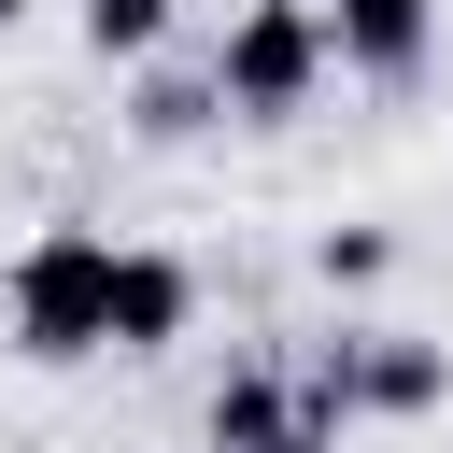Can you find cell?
<instances>
[{"instance_id": "7", "label": "cell", "mask_w": 453, "mask_h": 453, "mask_svg": "<svg viewBox=\"0 0 453 453\" xmlns=\"http://www.w3.org/2000/svg\"><path fill=\"white\" fill-rule=\"evenodd\" d=\"M212 113H226V85H212V71H156L127 127H142V142H184V127H212Z\"/></svg>"}, {"instance_id": "11", "label": "cell", "mask_w": 453, "mask_h": 453, "mask_svg": "<svg viewBox=\"0 0 453 453\" xmlns=\"http://www.w3.org/2000/svg\"><path fill=\"white\" fill-rule=\"evenodd\" d=\"M14 14H28V0H0V28H14Z\"/></svg>"}, {"instance_id": "10", "label": "cell", "mask_w": 453, "mask_h": 453, "mask_svg": "<svg viewBox=\"0 0 453 453\" xmlns=\"http://www.w3.org/2000/svg\"><path fill=\"white\" fill-rule=\"evenodd\" d=\"M269 453H340V425H311V411H297V425H283Z\"/></svg>"}, {"instance_id": "5", "label": "cell", "mask_w": 453, "mask_h": 453, "mask_svg": "<svg viewBox=\"0 0 453 453\" xmlns=\"http://www.w3.org/2000/svg\"><path fill=\"white\" fill-rule=\"evenodd\" d=\"M439 354L425 340H354V411H439Z\"/></svg>"}, {"instance_id": "2", "label": "cell", "mask_w": 453, "mask_h": 453, "mask_svg": "<svg viewBox=\"0 0 453 453\" xmlns=\"http://www.w3.org/2000/svg\"><path fill=\"white\" fill-rule=\"evenodd\" d=\"M326 57H340V42H326V14H311V0H255V14L226 28L212 85H226V113H241V127H283V113L326 85Z\"/></svg>"}, {"instance_id": "4", "label": "cell", "mask_w": 453, "mask_h": 453, "mask_svg": "<svg viewBox=\"0 0 453 453\" xmlns=\"http://www.w3.org/2000/svg\"><path fill=\"white\" fill-rule=\"evenodd\" d=\"M425 28H439V0H340V14H326V42H340L354 71H411Z\"/></svg>"}, {"instance_id": "1", "label": "cell", "mask_w": 453, "mask_h": 453, "mask_svg": "<svg viewBox=\"0 0 453 453\" xmlns=\"http://www.w3.org/2000/svg\"><path fill=\"white\" fill-rule=\"evenodd\" d=\"M113 255H127V241H99V226H42V241L14 255V283H0L14 354H42V368L113 354Z\"/></svg>"}, {"instance_id": "9", "label": "cell", "mask_w": 453, "mask_h": 453, "mask_svg": "<svg viewBox=\"0 0 453 453\" xmlns=\"http://www.w3.org/2000/svg\"><path fill=\"white\" fill-rule=\"evenodd\" d=\"M326 283H382V226H326Z\"/></svg>"}, {"instance_id": "3", "label": "cell", "mask_w": 453, "mask_h": 453, "mask_svg": "<svg viewBox=\"0 0 453 453\" xmlns=\"http://www.w3.org/2000/svg\"><path fill=\"white\" fill-rule=\"evenodd\" d=\"M184 311H198L184 255H113V354H170V340H184Z\"/></svg>"}, {"instance_id": "8", "label": "cell", "mask_w": 453, "mask_h": 453, "mask_svg": "<svg viewBox=\"0 0 453 453\" xmlns=\"http://www.w3.org/2000/svg\"><path fill=\"white\" fill-rule=\"evenodd\" d=\"M85 42L99 57H156L170 42V0H85Z\"/></svg>"}, {"instance_id": "6", "label": "cell", "mask_w": 453, "mask_h": 453, "mask_svg": "<svg viewBox=\"0 0 453 453\" xmlns=\"http://www.w3.org/2000/svg\"><path fill=\"white\" fill-rule=\"evenodd\" d=\"M297 411H283V382L269 368H226V396H212V453H269Z\"/></svg>"}]
</instances>
